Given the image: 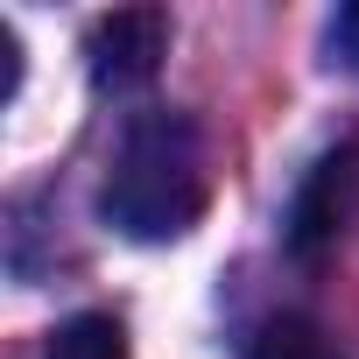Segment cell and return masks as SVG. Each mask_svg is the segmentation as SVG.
<instances>
[{"label":"cell","instance_id":"1","mask_svg":"<svg viewBox=\"0 0 359 359\" xmlns=\"http://www.w3.org/2000/svg\"><path fill=\"white\" fill-rule=\"evenodd\" d=\"M212 176H205V141L176 106H148L127 120L106 176V219L127 240H184L205 219Z\"/></svg>","mask_w":359,"mask_h":359},{"label":"cell","instance_id":"2","mask_svg":"<svg viewBox=\"0 0 359 359\" xmlns=\"http://www.w3.org/2000/svg\"><path fill=\"white\" fill-rule=\"evenodd\" d=\"M85 50H92V78L106 92H141L169 57V15L162 8H120V15L92 22Z\"/></svg>","mask_w":359,"mask_h":359},{"label":"cell","instance_id":"3","mask_svg":"<svg viewBox=\"0 0 359 359\" xmlns=\"http://www.w3.org/2000/svg\"><path fill=\"white\" fill-rule=\"evenodd\" d=\"M352 205H359V148H331V155L303 176L296 212H289V240H296V254L331 247V240L345 233Z\"/></svg>","mask_w":359,"mask_h":359},{"label":"cell","instance_id":"4","mask_svg":"<svg viewBox=\"0 0 359 359\" xmlns=\"http://www.w3.org/2000/svg\"><path fill=\"white\" fill-rule=\"evenodd\" d=\"M43 359H127V331L106 310H85V317H71V324L50 331Z\"/></svg>","mask_w":359,"mask_h":359},{"label":"cell","instance_id":"5","mask_svg":"<svg viewBox=\"0 0 359 359\" xmlns=\"http://www.w3.org/2000/svg\"><path fill=\"white\" fill-rule=\"evenodd\" d=\"M247 359H338V345L310 324V317H268L247 338Z\"/></svg>","mask_w":359,"mask_h":359},{"label":"cell","instance_id":"6","mask_svg":"<svg viewBox=\"0 0 359 359\" xmlns=\"http://www.w3.org/2000/svg\"><path fill=\"white\" fill-rule=\"evenodd\" d=\"M331 57H338L345 71H359V0L331 15Z\"/></svg>","mask_w":359,"mask_h":359}]
</instances>
